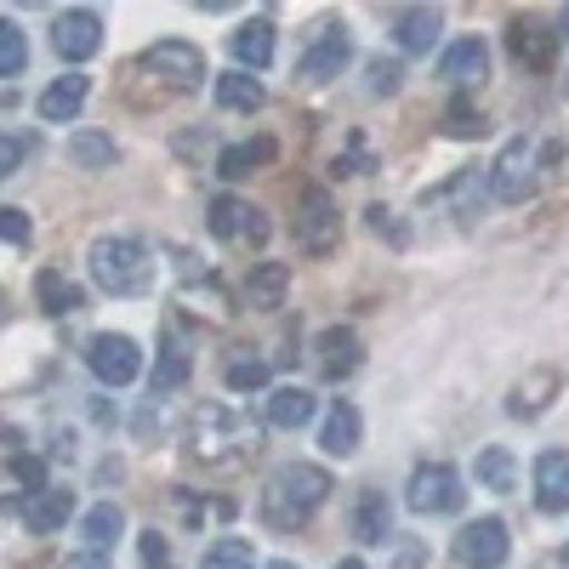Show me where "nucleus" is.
I'll return each instance as SVG.
<instances>
[{"mask_svg": "<svg viewBox=\"0 0 569 569\" xmlns=\"http://www.w3.org/2000/svg\"><path fill=\"white\" fill-rule=\"evenodd\" d=\"M217 103L233 109V114H257V109L268 103V91H262V80H251L246 69H233V74H217Z\"/></svg>", "mask_w": 569, "mask_h": 569, "instance_id": "b1692460", "label": "nucleus"}, {"mask_svg": "<svg viewBox=\"0 0 569 569\" xmlns=\"http://www.w3.org/2000/svg\"><path fill=\"white\" fill-rule=\"evenodd\" d=\"M558 34H569V7H563V18H558Z\"/></svg>", "mask_w": 569, "mask_h": 569, "instance_id": "09e8293b", "label": "nucleus"}, {"mask_svg": "<svg viewBox=\"0 0 569 569\" xmlns=\"http://www.w3.org/2000/svg\"><path fill=\"white\" fill-rule=\"evenodd\" d=\"M439 80H450L456 91L485 86V80H490V52H485V40H456L450 52L439 58Z\"/></svg>", "mask_w": 569, "mask_h": 569, "instance_id": "ddd939ff", "label": "nucleus"}, {"mask_svg": "<svg viewBox=\"0 0 569 569\" xmlns=\"http://www.w3.org/2000/svg\"><path fill=\"white\" fill-rule=\"evenodd\" d=\"M52 46H58V58H69V63L98 58V46H103V18L86 12V7L63 12V18L52 23Z\"/></svg>", "mask_w": 569, "mask_h": 569, "instance_id": "9b49d317", "label": "nucleus"}, {"mask_svg": "<svg viewBox=\"0 0 569 569\" xmlns=\"http://www.w3.org/2000/svg\"><path fill=\"white\" fill-rule=\"evenodd\" d=\"M233 58H240L246 69H268L273 63V23L268 18L246 23L240 34H233Z\"/></svg>", "mask_w": 569, "mask_h": 569, "instance_id": "c85d7f7f", "label": "nucleus"}, {"mask_svg": "<svg viewBox=\"0 0 569 569\" xmlns=\"http://www.w3.org/2000/svg\"><path fill=\"white\" fill-rule=\"evenodd\" d=\"M507 52H512V63H525V69L547 74L552 58H558V34L541 29V23H525V18H518V23L507 29Z\"/></svg>", "mask_w": 569, "mask_h": 569, "instance_id": "4468645a", "label": "nucleus"}, {"mask_svg": "<svg viewBox=\"0 0 569 569\" xmlns=\"http://www.w3.org/2000/svg\"><path fill=\"white\" fill-rule=\"evenodd\" d=\"M12 479L40 496V490H46V461H40V456H12Z\"/></svg>", "mask_w": 569, "mask_h": 569, "instance_id": "ea45409f", "label": "nucleus"}, {"mask_svg": "<svg viewBox=\"0 0 569 569\" xmlns=\"http://www.w3.org/2000/svg\"><path fill=\"white\" fill-rule=\"evenodd\" d=\"M445 120H450V126H445L450 137H479V131H485V114L472 109V103H461V98L450 103V114H445Z\"/></svg>", "mask_w": 569, "mask_h": 569, "instance_id": "4c0bfd02", "label": "nucleus"}, {"mask_svg": "<svg viewBox=\"0 0 569 569\" xmlns=\"http://www.w3.org/2000/svg\"><path fill=\"white\" fill-rule=\"evenodd\" d=\"M262 569H297L291 558H273V563H262Z\"/></svg>", "mask_w": 569, "mask_h": 569, "instance_id": "49530a36", "label": "nucleus"}, {"mask_svg": "<svg viewBox=\"0 0 569 569\" xmlns=\"http://www.w3.org/2000/svg\"><path fill=\"white\" fill-rule=\"evenodd\" d=\"M536 507L541 512H569V456L563 450L536 456Z\"/></svg>", "mask_w": 569, "mask_h": 569, "instance_id": "a211bd4d", "label": "nucleus"}, {"mask_svg": "<svg viewBox=\"0 0 569 569\" xmlns=\"http://www.w3.org/2000/svg\"><path fill=\"white\" fill-rule=\"evenodd\" d=\"M563 91H569V80H563Z\"/></svg>", "mask_w": 569, "mask_h": 569, "instance_id": "8fccbe9b", "label": "nucleus"}, {"mask_svg": "<svg viewBox=\"0 0 569 569\" xmlns=\"http://www.w3.org/2000/svg\"><path fill=\"white\" fill-rule=\"evenodd\" d=\"M365 217H370V228H376V233H382V240H393V246H405V222H393V211H388V206H370Z\"/></svg>", "mask_w": 569, "mask_h": 569, "instance_id": "a19ab883", "label": "nucleus"}, {"mask_svg": "<svg viewBox=\"0 0 569 569\" xmlns=\"http://www.w3.org/2000/svg\"><path fill=\"white\" fill-rule=\"evenodd\" d=\"M330 496V472L313 467V461H291L279 467L273 479L262 485V525L268 530H302L308 518L325 507Z\"/></svg>", "mask_w": 569, "mask_h": 569, "instance_id": "f03ea898", "label": "nucleus"}, {"mask_svg": "<svg viewBox=\"0 0 569 569\" xmlns=\"http://www.w3.org/2000/svg\"><path fill=\"white\" fill-rule=\"evenodd\" d=\"M472 472H479V485H485V490H496V496H507V490H512V479H518V467H512V456H507L501 445L479 450V467H472Z\"/></svg>", "mask_w": 569, "mask_h": 569, "instance_id": "2f4dec72", "label": "nucleus"}, {"mask_svg": "<svg viewBox=\"0 0 569 569\" xmlns=\"http://www.w3.org/2000/svg\"><path fill=\"white\" fill-rule=\"evenodd\" d=\"M80 536H86V547L91 552H109L120 536H126V512L114 507V501H98L86 518H80Z\"/></svg>", "mask_w": 569, "mask_h": 569, "instance_id": "a878e982", "label": "nucleus"}, {"mask_svg": "<svg viewBox=\"0 0 569 569\" xmlns=\"http://www.w3.org/2000/svg\"><path fill=\"white\" fill-rule=\"evenodd\" d=\"M0 308H7V302H0Z\"/></svg>", "mask_w": 569, "mask_h": 569, "instance_id": "3c124183", "label": "nucleus"}, {"mask_svg": "<svg viewBox=\"0 0 569 569\" xmlns=\"http://www.w3.org/2000/svg\"><path fill=\"white\" fill-rule=\"evenodd\" d=\"M284 291H291V268H284V262H257V268L246 273V302H251L257 313L284 308Z\"/></svg>", "mask_w": 569, "mask_h": 569, "instance_id": "aec40b11", "label": "nucleus"}, {"mask_svg": "<svg viewBox=\"0 0 569 569\" xmlns=\"http://www.w3.org/2000/svg\"><path fill=\"white\" fill-rule=\"evenodd\" d=\"M359 439H365L359 410H353L348 399H337V405H330V416H325V427H319L325 456H353V450H359Z\"/></svg>", "mask_w": 569, "mask_h": 569, "instance_id": "6ab92c4d", "label": "nucleus"}, {"mask_svg": "<svg viewBox=\"0 0 569 569\" xmlns=\"http://www.w3.org/2000/svg\"><path fill=\"white\" fill-rule=\"evenodd\" d=\"M211 233L217 240H251V246H268V217L233 194H217L211 200Z\"/></svg>", "mask_w": 569, "mask_h": 569, "instance_id": "f8f14e48", "label": "nucleus"}, {"mask_svg": "<svg viewBox=\"0 0 569 569\" xmlns=\"http://www.w3.org/2000/svg\"><path fill=\"white\" fill-rule=\"evenodd\" d=\"M405 501H410V512H461V501H467V490H461V472L450 467V461H421L416 472H410V485H405Z\"/></svg>", "mask_w": 569, "mask_h": 569, "instance_id": "20e7f679", "label": "nucleus"}, {"mask_svg": "<svg viewBox=\"0 0 569 569\" xmlns=\"http://www.w3.org/2000/svg\"><path fill=\"white\" fill-rule=\"evenodd\" d=\"M23 63H29V40H23V29H18L12 18H0V80L23 74Z\"/></svg>", "mask_w": 569, "mask_h": 569, "instance_id": "72a5a7b5", "label": "nucleus"}, {"mask_svg": "<svg viewBox=\"0 0 569 569\" xmlns=\"http://www.w3.org/2000/svg\"><path fill=\"white\" fill-rule=\"evenodd\" d=\"M439 29H445V12L439 7H405V12H393V40H399V52H433V40H439Z\"/></svg>", "mask_w": 569, "mask_h": 569, "instance_id": "f3484780", "label": "nucleus"}, {"mask_svg": "<svg viewBox=\"0 0 569 569\" xmlns=\"http://www.w3.org/2000/svg\"><path fill=\"white\" fill-rule=\"evenodd\" d=\"M142 563H149V569H171V547H166V536H160V530L142 536Z\"/></svg>", "mask_w": 569, "mask_h": 569, "instance_id": "37998d69", "label": "nucleus"}, {"mask_svg": "<svg viewBox=\"0 0 569 569\" xmlns=\"http://www.w3.org/2000/svg\"><path fill=\"white\" fill-rule=\"evenodd\" d=\"M69 160L80 171H109L114 166V137L109 131H74L69 137Z\"/></svg>", "mask_w": 569, "mask_h": 569, "instance_id": "c756f323", "label": "nucleus"}, {"mask_svg": "<svg viewBox=\"0 0 569 569\" xmlns=\"http://www.w3.org/2000/svg\"><path fill=\"white\" fill-rule=\"evenodd\" d=\"M182 382H188V348H177V342H171V348L160 353V365H154V399L177 393Z\"/></svg>", "mask_w": 569, "mask_h": 569, "instance_id": "f704fd0d", "label": "nucleus"}, {"mask_svg": "<svg viewBox=\"0 0 569 569\" xmlns=\"http://www.w3.org/2000/svg\"><path fill=\"white\" fill-rule=\"evenodd\" d=\"M393 547H399V569H421V563H427L421 541H410V536H393Z\"/></svg>", "mask_w": 569, "mask_h": 569, "instance_id": "a18cd8bd", "label": "nucleus"}, {"mask_svg": "<svg viewBox=\"0 0 569 569\" xmlns=\"http://www.w3.org/2000/svg\"><path fill=\"white\" fill-rule=\"evenodd\" d=\"M86 365H91V376H98L103 388H126V382H137L142 353H137L131 337H120V330H103V337L86 342Z\"/></svg>", "mask_w": 569, "mask_h": 569, "instance_id": "0eeeda50", "label": "nucleus"}, {"mask_svg": "<svg viewBox=\"0 0 569 569\" xmlns=\"http://www.w3.org/2000/svg\"><path fill=\"white\" fill-rule=\"evenodd\" d=\"M490 194H496L501 206H525V200L536 194V142H530V137H512L507 149L496 154V166H490Z\"/></svg>", "mask_w": 569, "mask_h": 569, "instance_id": "423d86ee", "label": "nucleus"}, {"mask_svg": "<svg viewBox=\"0 0 569 569\" xmlns=\"http://www.w3.org/2000/svg\"><path fill=\"white\" fill-rule=\"evenodd\" d=\"M485 200H490V171H479V166L456 171V182H450V211H456L461 222H472V217L485 211Z\"/></svg>", "mask_w": 569, "mask_h": 569, "instance_id": "393cba45", "label": "nucleus"}, {"mask_svg": "<svg viewBox=\"0 0 569 569\" xmlns=\"http://www.w3.org/2000/svg\"><path fill=\"white\" fill-rule=\"evenodd\" d=\"M34 297H40L46 313H74V308L86 302L80 284H74L69 273H58V268H40V273H34Z\"/></svg>", "mask_w": 569, "mask_h": 569, "instance_id": "cd10ccee", "label": "nucleus"}, {"mask_svg": "<svg viewBox=\"0 0 569 569\" xmlns=\"http://www.w3.org/2000/svg\"><path fill=\"white\" fill-rule=\"evenodd\" d=\"M29 233H34V222L18 206H0V240H7V246H29Z\"/></svg>", "mask_w": 569, "mask_h": 569, "instance_id": "58836bf2", "label": "nucleus"}, {"mask_svg": "<svg viewBox=\"0 0 569 569\" xmlns=\"http://www.w3.org/2000/svg\"><path fill=\"white\" fill-rule=\"evenodd\" d=\"M353 536L365 547H388L393 541V501H388V490H359V501H353Z\"/></svg>", "mask_w": 569, "mask_h": 569, "instance_id": "dca6fc26", "label": "nucleus"}, {"mask_svg": "<svg viewBox=\"0 0 569 569\" xmlns=\"http://www.w3.org/2000/svg\"><path fill=\"white\" fill-rule=\"evenodd\" d=\"M370 98H393V91H399V80H405V69L393 63V58H370Z\"/></svg>", "mask_w": 569, "mask_h": 569, "instance_id": "e433bc0d", "label": "nucleus"}, {"mask_svg": "<svg viewBox=\"0 0 569 569\" xmlns=\"http://www.w3.org/2000/svg\"><path fill=\"white\" fill-rule=\"evenodd\" d=\"M262 160H273V142H268V137L233 142V149L217 154V171H222V177H251V166H262Z\"/></svg>", "mask_w": 569, "mask_h": 569, "instance_id": "7c9ffc66", "label": "nucleus"}, {"mask_svg": "<svg viewBox=\"0 0 569 569\" xmlns=\"http://www.w3.org/2000/svg\"><path fill=\"white\" fill-rule=\"evenodd\" d=\"M337 569H365V558H342V563H337Z\"/></svg>", "mask_w": 569, "mask_h": 569, "instance_id": "de8ad7c7", "label": "nucleus"}, {"mask_svg": "<svg viewBox=\"0 0 569 569\" xmlns=\"http://www.w3.org/2000/svg\"><path fill=\"white\" fill-rule=\"evenodd\" d=\"M552 393H558V370H530L525 382L512 388L507 410H512V416H541V410L552 405Z\"/></svg>", "mask_w": 569, "mask_h": 569, "instance_id": "bb28decb", "label": "nucleus"}, {"mask_svg": "<svg viewBox=\"0 0 569 569\" xmlns=\"http://www.w3.org/2000/svg\"><path fill=\"white\" fill-rule=\"evenodd\" d=\"M23 154H29V142H23V137H7V131H0V177H12V171L23 166Z\"/></svg>", "mask_w": 569, "mask_h": 569, "instance_id": "79ce46f5", "label": "nucleus"}, {"mask_svg": "<svg viewBox=\"0 0 569 569\" xmlns=\"http://www.w3.org/2000/svg\"><path fill=\"white\" fill-rule=\"evenodd\" d=\"M262 450V427L240 410H228V405H206L194 416V433H188V456L206 461L211 472H233V467H246L251 456Z\"/></svg>", "mask_w": 569, "mask_h": 569, "instance_id": "f257e3e1", "label": "nucleus"}, {"mask_svg": "<svg viewBox=\"0 0 569 569\" xmlns=\"http://www.w3.org/2000/svg\"><path fill=\"white\" fill-rule=\"evenodd\" d=\"M313 353H319V370L330 376V382H342V376H353V370H359V359H365V348H359V337H353L348 325H330V330H319Z\"/></svg>", "mask_w": 569, "mask_h": 569, "instance_id": "2eb2a0df", "label": "nucleus"}, {"mask_svg": "<svg viewBox=\"0 0 569 569\" xmlns=\"http://www.w3.org/2000/svg\"><path fill=\"white\" fill-rule=\"evenodd\" d=\"M507 552H512V536H507L501 518H472V525L456 536V558L467 569H501Z\"/></svg>", "mask_w": 569, "mask_h": 569, "instance_id": "1a4fd4ad", "label": "nucleus"}, {"mask_svg": "<svg viewBox=\"0 0 569 569\" xmlns=\"http://www.w3.org/2000/svg\"><path fill=\"white\" fill-rule=\"evenodd\" d=\"M58 569H114V563H109V552H91V547H86V552H69Z\"/></svg>", "mask_w": 569, "mask_h": 569, "instance_id": "c03bdc74", "label": "nucleus"}, {"mask_svg": "<svg viewBox=\"0 0 569 569\" xmlns=\"http://www.w3.org/2000/svg\"><path fill=\"white\" fill-rule=\"evenodd\" d=\"M69 512H74V490H40V496L23 501V525L34 536H52V530L69 525Z\"/></svg>", "mask_w": 569, "mask_h": 569, "instance_id": "4be33fe9", "label": "nucleus"}, {"mask_svg": "<svg viewBox=\"0 0 569 569\" xmlns=\"http://www.w3.org/2000/svg\"><path fill=\"white\" fill-rule=\"evenodd\" d=\"M222 382H228L233 393H257V388H268V359H251V353H233V359L222 365Z\"/></svg>", "mask_w": 569, "mask_h": 569, "instance_id": "473e14b6", "label": "nucleus"}, {"mask_svg": "<svg viewBox=\"0 0 569 569\" xmlns=\"http://www.w3.org/2000/svg\"><path fill=\"white\" fill-rule=\"evenodd\" d=\"M319 410V399L308 388H273L268 393V427H284V433H297V427H308Z\"/></svg>", "mask_w": 569, "mask_h": 569, "instance_id": "5701e85b", "label": "nucleus"}, {"mask_svg": "<svg viewBox=\"0 0 569 569\" xmlns=\"http://www.w3.org/2000/svg\"><path fill=\"white\" fill-rule=\"evenodd\" d=\"M142 69H154L160 80H171V86H200L206 80V52L200 46H188V40H160V46H149L142 52Z\"/></svg>", "mask_w": 569, "mask_h": 569, "instance_id": "9d476101", "label": "nucleus"}, {"mask_svg": "<svg viewBox=\"0 0 569 569\" xmlns=\"http://www.w3.org/2000/svg\"><path fill=\"white\" fill-rule=\"evenodd\" d=\"M348 58H353V40H348V29H342V23H325V29L313 34V46L297 58V80H308V86H319V80H337V74L348 69Z\"/></svg>", "mask_w": 569, "mask_h": 569, "instance_id": "6e6552de", "label": "nucleus"}, {"mask_svg": "<svg viewBox=\"0 0 569 569\" xmlns=\"http://www.w3.org/2000/svg\"><path fill=\"white\" fill-rule=\"evenodd\" d=\"M200 569H257V558H251V541H240V536H228V541L206 547Z\"/></svg>", "mask_w": 569, "mask_h": 569, "instance_id": "c9c22d12", "label": "nucleus"}, {"mask_svg": "<svg viewBox=\"0 0 569 569\" xmlns=\"http://www.w3.org/2000/svg\"><path fill=\"white\" fill-rule=\"evenodd\" d=\"M86 91H91L86 74H63V80H52V86L40 91V120H52V126L74 120V114L86 109Z\"/></svg>", "mask_w": 569, "mask_h": 569, "instance_id": "412c9836", "label": "nucleus"}, {"mask_svg": "<svg viewBox=\"0 0 569 569\" xmlns=\"http://www.w3.org/2000/svg\"><path fill=\"white\" fill-rule=\"evenodd\" d=\"M91 279L103 284L109 297H137L142 284H149V251L142 240L131 233H103V240H91Z\"/></svg>", "mask_w": 569, "mask_h": 569, "instance_id": "7ed1b4c3", "label": "nucleus"}, {"mask_svg": "<svg viewBox=\"0 0 569 569\" xmlns=\"http://www.w3.org/2000/svg\"><path fill=\"white\" fill-rule=\"evenodd\" d=\"M297 246L308 257H330L342 246V211L325 188H308V194L297 200Z\"/></svg>", "mask_w": 569, "mask_h": 569, "instance_id": "39448f33", "label": "nucleus"}]
</instances>
